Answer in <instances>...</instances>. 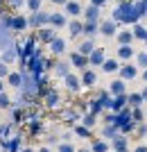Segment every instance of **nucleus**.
<instances>
[{
	"label": "nucleus",
	"instance_id": "nucleus-1",
	"mask_svg": "<svg viewBox=\"0 0 147 152\" xmlns=\"http://www.w3.org/2000/svg\"><path fill=\"white\" fill-rule=\"evenodd\" d=\"M140 18L143 16H140V12H138L134 0H120L113 9V20L115 23H122V25H134Z\"/></svg>",
	"mask_w": 147,
	"mask_h": 152
},
{
	"label": "nucleus",
	"instance_id": "nucleus-2",
	"mask_svg": "<svg viewBox=\"0 0 147 152\" xmlns=\"http://www.w3.org/2000/svg\"><path fill=\"white\" fill-rule=\"evenodd\" d=\"M27 23H30V27H43V25H50V14L48 12H32V16L27 18Z\"/></svg>",
	"mask_w": 147,
	"mask_h": 152
},
{
	"label": "nucleus",
	"instance_id": "nucleus-3",
	"mask_svg": "<svg viewBox=\"0 0 147 152\" xmlns=\"http://www.w3.org/2000/svg\"><path fill=\"white\" fill-rule=\"evenodd\" d=\"M118 75L125 80V82H129V80H136L138 77V66H134V64H122L120 66V70H118Z\"/></svg>",
	"mask_w": 147,
	"mask_h": 152
},
{
	"label": "nucleus",
	"instance_id": "nucleus-4",
	"mask_svg": "<svg viewBox=\"0 0 147 152\" xmlns=\"http://www.w3.org/2000/svg\"><path fill=\"white\" fill-rule=\"evenodd\" d=\"M64 84L70 93H79V89H82V77H77L75 73H68V75L64 77Z\"/></svg>",
	"mask_w": 147,
	"mask_h": 152
},
{
	"label": "nucleus",
	"instance_id": "nucleus-5",
	"mask_svg": "<svg viewBox=\"0 0 147 152\" xmlns=\"http://www.w3.org/2000/svg\"><path fill=\"white\" fill-rule=\"evenodd\" d=\"M36 37H38V41L50 43V41H54V39H57V27H52V25H48V27H38Z\"/></svg>",
	"mask_w": 147,
	"mask_h": 152
},
{
	"label": "nucleus",
	"instance_id": "nucleus-6",
	"mask_svg": "<svg viewBox=\"0 0 147 152\" xmlns=\"http://www.w3.org/2000/svg\"><path fill=\"white\" fill-rule=\"evenodd\" d=\"M70 64L75 66V68H79V70H86L88 68V57L82 55L79 50H75V52H70Z\"/></svg>",
	"mask_w": 147,
	"mask_h": 152
},
{
	"label": "nucleus",
	"instance_id": "nucleus-7",
	"mask_svg": "<svg viewBox=\"0 0 147 152\" xmlns=\"http://www.w3.org/2000/svg\"><path fill=\"white\" fill-rule=\"evenodd\" d=\"M100 34H102V37H115V34H118V23H115L113 18L100 23Z\"/></svg>",
	"mask_w": 147,
	"mask_h": 152
},
{
	"label": "nucleus",
	"instance_id": "nucleus-8",
	"mask_svg": "<svg viewBox=\"0 0 147 152\" xmlns=\"http://www.w3.org/2000/svg\"><path fill=\"white\" fill-rule=\"evenodd\" d=\"M95 84H97V75H95V70H91V68L82 70V86H86V89H93Z\"/></svg>",
	"mask_w": 147,
	"mask_h": 152
},
{
	"label": "nucleus",
	"instance_id": "nucleus-9",
	"mask_svg": "<svg viewBox=\"0 0 147 152\" xmlns=\"http://www.w3.org/2000/svg\"><path fill=\"white\" fill-rule=\"evenodd\" d=\"M127 104H129V95L127 93L113 95V100H111V111H122Z\"/></svg>",
	"mask_w": 147,
	"mask_h": 152
},
{
	"label": "nucleus",
	"instance_id": "nucleus-10",
	"mask_svg": "<svg viewBox=\"0 0 147 152\" xmlns=\"http://www.w3.org/2000/svg\"><path fill=\"white\" fill-rule=\"evenodd\" d=\"M64 9H66L68 16H72V18H77V16H82V14H84V7L79 5L77 0H68V2L64 5Z\"/></svg>",
	"mask_w": 147,
	"mask_h": 152
},
{
	"label": "nucleus",
	"instance_id": "nucleus-11",
	"mask_svg": "<svg viewBox=\"0 0 147 152\" xmlns=\"http://www.w3.org/2000/svg\"><path fill=\"white\" fill-rule=\"evenodd\" d=\"M106 55H104V48H95V50L88 55V66H102Z\"/></svg>",
	"mask_w": 147,
	"mask_h": 152
},
{
	"label": "nucleus",
	"instance_id": "nucleus-12",
	"mask_svg": "<svg viewBox=\"0 0 147 152\" xmlns=\"http://www.w3.org/2000/svg\"><path fill=\"white\" fill-rule=\"evenodd\" d=\"M115 55H118V59H120V61H129L136 52H134V48H131V43H125V45H120V48H118V52H115Z\"/></svg>",
	"mask_w": 147,
	"mask_h": 152
},
{
	"label": "nucleus",
	"instance_id": "nucleus-13",
	"mask_svg": "<svg viewBox=\"0 0 147 152\" xmlns=\"http://www.w3.org/2000/svg\"><path fill=\"white\" fill-rule=\"evenodd\" d=\"M50 25L52 27H66L68 25V18H66V14H61V12H54V14H50Z\"/></svg>",
	"mask_w": 147,
	"mask_h": 152
},
{
	"label": "nucleus",
	"instance_id": "nucleus-14",
	"mask_svg": "<svg viewBox=\"0 0 147 152\" xmlns=\"http://www.w3.org/2000/svg\"><path fill=\"white\" fill-rule=\"evenodd\" d=\"M25 27H30V23H27L25 16H20V14L12 16V30H14V32H23Z\"/></svg>",
	"mask_w": 147,
	"mask_h": 152
},
{
	"label": "nucleus",
	"instance_id": "nucleus-15",
	"mask_svg": "<svg viewBox=\"0 0 147 152\" xmlns=\"http://www.w3.org/2000/svg\"><path fill=\"white\" fill-rule=\"evenodd\" d=\"M100 9H102V7L88 5L86 9H84V18H86V20H91V23H97V20H100Z\"/></svg>",
	"mask_w": 147,
	"mask_h": 152
},
{
	"label": "nucleus",
	"instance_id": "nucleus-16",
	"mask_svg": "<svg viewBox=\"0 0 147 152\" xmlns=\"http://www.w3.org/2000/svg\"><path fill=\"white\" fill-rule=\"evenodd\" d=\"M100 68L104 70V73H118V70H120V59H104V64L102 66H100Z\"/></svg>",
	"mask_w": 147,
	"mask_h": 152
},
{
	"label": "nucleus",
	"instance_id": "nucleus-17",
	"mask_svg": "<svg viewBox=\"0 0 147 152\" xmlns=\"http://www.w3.org/2000/svg\"><path fill=\"white\" fill-rule=\"evenodd\" d=\"M7 84H9L12 89H20V86H23V70H20V73H9V75H7Z\"/></svg>",
	"mask_w": 147,
	"mask_h": 152
},
{
	"label": "nucleus",
	"instance_id": "nucleus-18",
	"mask_svg": "<svg viewBox=\"0 0 147 152\" xmlns=\"http://www.w3.org/2000/svg\"><path fill=\"white\" fill-rule=\"evenodd\" d=\"M97 32H100V25H97V23H91V20H86V23H84V30H82V34L86 39H93L97 34Z\"/></svg>",
	"mask_w": 147,
	"mask_h": 152
},
{
	"label": "nucleus",
	"instance_id": "nucleus-19",
	"mask_svg": "<svg viewBox=\"0 0 147 152\" xmlns=\"http://www.w3.org/2000/svg\"><path fill=\"white\" fill-rule=\"evenodd\" d=\"M125 89H127V84H125V80H113V82L109 84V91H111V95H120V93H125Z\"/></svg>",
	"mask_w": 147,
	"mask_h": 152
},
{
	"label": "nucleus",
	"instance_id": "nucleus-20",
	"mask_svg": "<svg viewBox=\"0 0 147 152\" xmlns=\"http://www.w3.org/2000/svg\"><path fill=\"white\" fill-rule=\"evenodd\" d=\"M115 41H118L120 45L131 43V41H134V32H131V30H120L118 34H115Z\"/></svg>",
	"mask_w": 147,
	"mask_h": 152
},
{
	"label": "nucleus",
	"instance_id": "nucleus-21",
	"mask_svg": "<svg viewBox=\"0 0 147 152\" xmlns=\"http://www.w3.org/2000/svg\"><path fill=\"white\" fill-rule=\"evenodd\" d=\"M50 50H52V55H64L66 52V41L57 37L54 41H50Z\"/></svg>",
	"mask_w": 147,
	"mask_h": 152
},
{
	"label": "nucleus",
	"instance_id": "nucleus-22",
	"mask_svg": "<svg viewBox=\"0 0 147 152\" xmlns=\"http://www.w3.org/2000/svg\"><path fill=\"white\" fill-rule=\"evenodd\" d=\"M82 30H84V23H82V20H70V23H68V34H70V37L72 39H75V37H79V34H82Z\"/></svg>",
	"mask_w": 147,
	"mask_h": 152
},
{
	"label": "nucleus",
	"instance_id": "nucleus-23",
	"mask_svg": "<svg viewBox=\"0 0 147 152\" xmlns=\"http://www.w3.org/2000/svg\"><path fill=\"white\" fill-rule=\"evenodd\" d=\"M16 55H18L16 45H12V48H5V52H2V61L12 66V64H14V59H16Z\"/></svg>",
	"mask_w": 147,
	"mask_h": 152
},
{
	"label": "nucleus",
	"instance_id": "nucleus-24",
	"mask_svg": "<svg viewBox=\"0 0 147 152\" xmlns=\"http://www.w3.org/2000/svg\"><path fill=\"white\" fill-rule=\"evenodd\" d=\"M77 50L82 52V55H86V57H88L91 52L95 50V43H93V41H91V39H86V41H82V43L77 45Z\"/></svg>",
	"mask_w": 147,
	"mask_h": 152
},
{
	"label": "nucleus",
	"instance_id": "nucleus-25",
	"mask_svg": "<svg viewBox=\"0 0 147 152\" xmlns=\"http://www.w3.org/2000/svg\"><path fill=\"white\" fill-rule=\"evenodd\" d=\"M70 66H72V64L59 61V64H54V73H57L59 77H66V75H68V73H70Z\"/></svg>",
	"mask_w": 147,
	"mask_h": 152
},
{
	"label": "nucleus",
	"instance_id": "nucleus-26",
	"mask_svg": "<svg viewBox=\"0 0 147 152\" xmlns=\"http://www.w3.org/2000/svg\"><path fill=\"white\" fill-rule=\"evenodd\" d=\"M134 39H140V41H145L147 39V27L145 25H140V23H134Z\"/></svg>",
	"mask_w": 147,
	"mask_h": 152
},
{
	"label": "nucleus",
	"instance_id": "nucleus-27",
	"mask_svg": "<svg viewBox=\"0 0 147 152\" xmlns=\"http://www.w3.org/2000/svg\"><path fill=\"white\" fill-rule=\"evenodd\" d=\"M45 104H48V107H57L59 104V95H57V91H45Z\"/></svg>",
	"mask_w": 147,
	"mask_h": 152
},
{
	"label": "nucleus",
	"instance_id": "nucleus-28",
	"mask_svg": "<svg viewBox=\"0 0 147 152\" xmlns=\"http://www.w3.org/2000/svg\"><path fill=\"white\" fill-rule=\"evenodd\" d=\"M111 145H113V150H122V148H127V136H125V134H115Z\"/></svg>",
	"mask_w": 147,
	"mask_h": 152
},
{
	"label": "nucleus",
	"instance_id": "nucleus-29",
	"mask_svg": "<svg viewBox=\"0 0 147 152\" xmlns=\"http://www.w3.org/2000/svg\"><path fill=\"white\" fill-rule=\"evenodd\" d=\"M97 98L102 100L104 109H111V100H113V95H111V91H100V93H97Z\"/></svg>",
	"mask_w": 147,
	"mask_h": 152
},
{
	"label": "nucleus",
	"instance_id": "nucleus-30",
	"mask_svg": "<svg viewBox=\"0 0 147 152\" xmlns=\"http://www.w3.org/2000/svg\"><path fill=\"white\" fill-rule=\"evenodd\" d=\"M88 109H91V114L97 116V114L104 109V104H102V100H100V98H93V100H91V104H88Z\"/></svg>",
	"mask_w": 147,
	"mask_h": 152
},
{
	"label": "nucleus",
	"instance_id": "nucleus-31",
	"mask_svg": "<svg viewBox=\"0 0 147 152\" xmlns=\"http://www.w3.org/2000/svg\"><path fill=\"white\" fill-rule=\"evenodd\" d=\"M106 150H109L106 141H93V145H91V152H106Z\"/></svg>",
	"mask_w": 147,
	"mask_h": 152
},
{
	"label": "nucleus",
	"instance_id": "nucleus-32",
	"mask_svg": "<svg viewBox=\"0 0 147 152\" xmlns=\"http://www.w3.org/2000/svg\"><path fill=\"white\" fill-rule=\"evenodd\" d=\"M115 134H118V127L111 125V123H106V127L102 129V136H104V139H113Z\"/></svg>",
	"mask_w": 147,
	"mask_h": 152
},
{
	"label": "nucleus",
	"instance_id": "nucleus-33",
	"mask_svg": "<svg viewBox=\"0 0 147 152\" xmlns=\"http://www.w3.org/2000/svg\"><path fill=\"white\" fill-rule=\"evenodd\" d=\"M143 95L140 93H131L129 95V107H143Z\"/></svg>",
	"mask_w": 147,
	"mask_h": 152
},
{
	"label": "nucleus",
	"instance_id": "nucleus-34",
	"mask_svg": "<svg viewBox=\"0 0 147 152\" xmlns=\"http://www.w3.org/2000/svg\"><path fill=\"white\" fill-rule=\"evenodd\" d=\"M75 134H77V136H82V139H91V127L77 125V127H75Z\"/></svg>",
	"mask_w": 147,
	"mask_h": 152
},
{
	"label": "nucleus",
	"instance_id": "nucleus-35",
	"mask_svg": "<svg viewBox=\"0 0 147 152\" xmlns=\"http://www.w3.org/2000/svg\"><path fill=\"white\" fill-rule=\"evenodd\" d=\"M131 118H134V123H143V118H145V111H143L140 107H131Z\"/></svg>",
	"mask_w": 147,
	"mask_h": 152
},
{
	"label": "nucleus",
	"instance_id": "nucleus-36",
	"mask_svg": "<svg viewBox=\"0 0 147 152\" xmlns=\"http://www.w3.org/2000/svg\"><path fill=\"white\" fill-rule=\"evenodd\" d=\"M136 64H138V68H143V70L147 68V50H143V52L136 55Z\"/></svg>",
	"mask_w": 147,
	"mask_h": 152
},
{
	"label": "nucleus",
	"instance_id": "nucleus-37",
	"mask_svg": "<svg viewBox=\"0 0 147 152\" xmlns=\"http://www.w3.org/2000/svg\"><path fill=\"white\" fill-rule=\"evenodd\" d=\"M41 5H43V0H25V7L30 9V14H32V12H38V9H41Z\"/></svg>",
	"mask_w": 147,
	"mask_h": 152
},
{
	"label": "nucleus",
	"instance_id": "nucleus-38",
	"mask_svg": "<svg viewBox=\"0 0 147 152\" xmlns=\"http://www.w3.org/2000/svg\"><path fill=\"white\" fill-rule=\"evenodd\" d=\"M20 148V136H14L9 143H7V152H18Z\"/></svg>",
	"mask_w": 147,
	"mask_h": 152
},
{
	"label": "nucleus",
	"instance_id": "nucleus-39",
	"mask_svg": "<svg viewBox=\"0 0 147 152\" xmlns=\"http://www.w3.org/2000/svg\"><path fill=\"white\" fill-rule=\"evenodd\" d=\"M9 107H12V98L5 91H0V109H9Z\"/></svg>",
	"mask_w": 147,
	"mask_h": 152
},
{
	"label": "nucleus",
	"instance_id": "nucleus-40",
	"mask_svg": "<svg viewBox=\"0 0 147 152\" xmlns=\"http://www.w3.org/2000/svg\"><path fill=\"white\" fill-rule=\"evenodd\" d=\"M57 152H75V145H72L70 141H64V143H59Z\"/></svg>",
	"mask_w": 147,
	"mask_h": 152
},
{
	"label": "nucleus",
	"instance_id": "nucleus-41",
	"mask_svg": "<svg viewBox=\"0 0 147 152\" xmlns=\"http://www.w3.org/2000/svg\"><path fill=\"white\" fill-rule=\"evenodd\" d=\"M82 125H86V127H93V125H95V114H91V111H88V114H86V116L82 118Z\"/></svg>",
	"mask_w": 147,
	"mask_h": 152
},
{
	"label": "nucleus",
	"instance_id": "nucleus-42",
	"mask_svg": "<svg viewBox=\"0 0 147 152\" xmlns=\"http://www.w3.org/2000/svg\"><path fill=\"white\" fill-rule=\"evenodd\" d=\"M9 132H12V125L9 123H0V139H7Z\"/></svg>",
	"mask_w": 147,
	"mask_h": 152
},
{
	"label": "nucleus",
	"instance_id": "nucleus-43",
	"mask_svg": "<svg viewBox=\"0 0 147 152\" xmlns=\"http://www.w3.org/2000/svg\"><path fill=\"white\" fill-rule=\"evenodd\" d=\"M136 7H138L140 16H147V0H136Z\"/></svg>",
	"mask_w": 147,
	"mask_h": 152
},
{
	"label": "nucleus",
	"instance_id": "nucleus-44",
	"mask_svg": "<svg viewBox=\"0 0 147 152\" xmlns=\"http://www.w3.org/2000/svg\"><path fill=\"white\" fill-rule=\"evenodd\" d=\"M12 70H9V64H5V61H0V77L2 80H7V75H9Z\"/></svg>",
	"mask_w": 147,
	"mask_h": 152
},
{
	"label": "nucleus",
	"instance_id": "nucleus-45",
	"mask_svg": "<svg viewBox=\"0 0 147 152\" xmlns=\"http://www.w3.org/2000/svg\"><path fill=\"white\" fill-rule=\"evenodd\" d=\"M7 5L12 9H20V7H25V0H7Z\"/></svg>",
	"mask_w": 147,
	"mask_h": 152
},
{
	"label": "nucleus",
	"instance_id": "nucleus-46",
	"mask_svg": "<svg viewBox=\"0 0 147 152\" xmlns=\"http://www.w3.org/2000/svg\"><path fill=\"white\" fill-rule=\"evenodd\" d=\"M91 5H95V7H104V5H106V0H91Z\"/></svg>",
	"mask_w": 147,
	"mask_h": 152
},
{
	"label": "nucleus",
	"instance_id": "nucleus-47",
	"mask_svg": "<svg viewBox=\"0 0 147 152\" xmlns=\"http://www.w3.org/2000/svg\"><path fill=\"white\" fill-rule=\"evenodd\" d=\"M138 134H140V136H147V125H140V127H138Z\"/></svg>",
	"mask_w": 147,
	"mask_h": 152
},
{
	"label": "nucleus",
	"instance_id": "nucleus-48",
	"mask_svg": "<svg viewBox=\"0 0 147 152\" xmlns=\"http://www.w3.org/2000/svg\"><path fill=\"white\" fill-rule=\"evenodd\" d=\"M50 2H54V5H61V7H64L66 2H68V0H50Z\"/></svg>",
	"mask_w": 147,
	"mask_h": 152
},
{
	"label": "nucleus",
	"instance_id": "nucleus-49",
	"mask_svg": "<svg viewBox=\"0 0 147 152\" xmlns=\"http://www.w3.org/2000/svg\"><path fill=\"white\" fill-rule=\"evenodd\" d=\"M134 152H147V145H138V148H136Z\"/></svg>",
	"mask_w": 147,
	"mask_h": 152
},
{
	"label": "nucleus",
	"instance_id": "nucleus-50",
	"mask_svg": "<svg viewBox=\"0 0 147 152\" xmlns=\"http://www.w3.org/2000/svg\"><path fill=\"white\" fill-rule=\"evenodd\" d=\"M140 95H143V100H145V102H147V86H145V89H143V91H140Z\"/></svg>",
	"mask_w": 147,
	"mask_h": 152
},
{
	"label": "nucleus",
	"instance_id": "nucleus-51",
	"mask_svg": "<svg viewBox=\"0 0 147 152\" xmlns=\"http://www.w3.org/2000/svg\"><path fill=\"white\" fill-rule=\"evenodd\" d=\"M0 91H5V80L0 77Z\"/></svg>",
	"mask_w": 147,
	"mask_h": 152
},
{
	"label": "nucleus",
	"instance_id": "nucleus-52",
	"mask_svg": "<svg viewBox=\"0 0 147 152\" xmlns=\"http://www.w3.org/2000/svg\"><path fill=\"white\" fill-rule=\"evenodd\" d=\"M18 152H34L32 148H23V150H18Z\"/></svg>",
	"mask_w": 147,
	"mask_h": 152
},
{
	"label": "nucleus",
	"instance_id": "nucleus-53",
	"mask_svg": "<svg viewBox=\"0 0 147 152\" xmlns=\"http://www.w3.org/2000/svg\"><path fill=\"white\" fill-rule=\"evenodd\" d=\"M143 80H145V82H147V68L143 70Z\"/></svg>",
	"mask_w": 147,
	"mask_h": 152
},
{
	"label": "nucleus",
	"instance_id": "nucleus-54",
	"mask_svg": "<svg viewBox=\"0 0 147 152\" xmlns=\"http://www.w3.org/2000/svg\"><path fill=\"white\" fill-rule=\"evenodd\" d=\"M38 152H52V150H50V148H41Z\"/></svg>",
	"mask_w": 147,
	"mask_h": 152
},
{
	"label": "nucleus",
	"instance_id": "nucleus-55",
	"mask_svg": "<svg viewBox=\"0 0 147 152\" xmlns=\"http://www.w3.org/2000/svg\"><path fill=\"white\" fill-rule=\"evenodd\" d=\"M75 152H91L88 148H82V150H75Z\"/></svg>",
	"mask_w": 147,
	"mask_h": 152
},
{
	"label": "nucleus",
	"instance_id": "nucleus-56",
	"mask_svg": "<svg viewBox=\"0 0 147 152\" xmlns=\"http://www.w3.org/2000/svg\"><path fill=\"white\" fill-rule=\"evenodd\" d=\"M115 152H129V150H127V148H122V150H115Z\"/></svg>",
	"mask_w": 147,
	"mask_h": 152
},
{
	"label": "nucleus",
	"instance_id": "nucleus-57",
	"mask_svg": "<svg viewBox=\"0 0 147 152\" xmlns=\"http://www.w3.org/2000/svg\"><path fill=\"white\" fill-rule=\"evenodd\" d=\"M145 43H147V39H145Z\"/></svg>",
	"mask_w": 147,
	"mask_h": 152
},
{
	"label": "nucleus",
	"instance_id": "nucleus-58",
	"mask_svg": "<svg viewBox=\"0 0 147 152\" xmlns=\"http://www.w3.org/2000/svg\"><path fill=\"white\" fill-rule=\"evenodd\" d=\"M145 116H147V111H145Z\"/></svg>",
	"mask_w": 147,
	"mask_h": 152
}]
</instances>
